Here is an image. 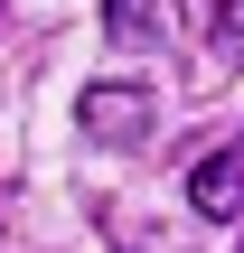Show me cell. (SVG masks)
Returning a JSON list of instances; mask_svg holds the SVG:
<instances>
[{"instance_id":"3957f363","label":"cell","mask_w":244,"mask_h":253,"mask_svg":"<svg viewBox=\"0 0 244 253\" xmlns=\"http://www.w3.org/2000/svg\"><path fill=\"white\" fill-rule=\"evenodd\" d=\"M103 28H113L122 47H150V9H141V0H113V9H103Z\"/></svg>"},{"instance_id":"6da1fadb","label":"cell","mask_w":244,"mask_h":253,"mask_svg":"<svg viewBox=\"0 0 244 253\" xmlns=\"http://www.w3.org/2000/svg\"><path fill=\"white\" fill-rule=\"evenodd\" d=\"M75 122H85L94 141H113V150H132V141H150V94H141V84H85V103H75Z\"/></svg>"},{"instance_id":"5b68a950","label":"cell","mask_w":244,"mask_h":253,"mask_svg":"<svg viewBox=\"0 0 244 253\" xmlns=\"http://www.w3.org/2000/svg\"><path fill=\"white\" fill-rule=\"evenodd\" d=\"M235 253H244V244H235Z\"/></svg>"},{"instance_id":"277c9868","label":"cell","mask_w":244,"mask_h":253,"mask_svg":"<svg viewBox=\"0 0 244 253\" xmlns=\"http://www.w3.org/2000/svg\"><path fill=\"white\" fill-rule=\"evenodd\" d=\"M216 47H244V0H216Z\"/></svg>"},{"instance_id":"7a4b0ae2","label":"cell","mask_w":244,"mask_h":253,"mask_svg":"<svg viewBox=\"0 0 244 253\" xmlns=\"http://www.w3.org/2000/svg\"><path fill=\"white\" fill-rule=\"evenodd\" d=\"M188 207H197L207 225H244V141L207 150V160L188 169Z\"/></svg>"}]
</instances>
